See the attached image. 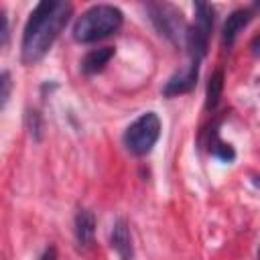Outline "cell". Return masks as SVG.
<instances>
[{
    "instance_id": "obj_15",
    "label": "cell",
    "mask_w": 260,
    "mask_h": 260,
    "mask_svg": "<svg viewBox=\"0 0 260 260\" xmlns=\"http://www.w3.org/2000/svg\"><path fill=\"white\" fill-rule=\"evenodd\" d=\"M8 41V18H6V12L0 8V49L6 45Z\"/></svg>"
},
{
    "instance_id": "obj_5",
    "label": "cell",
    "mask_w": 260,
    "mask_h": 260,
    "mask_svg": "<svg viewBox=\"0 0 260 260\" xmlns=\"http://www.w3.org/2000/svg\"><path fill=\"white\" fill-rule=\"evenodd\" d=\"M197 77H199V61H189L187 67H183L181 71H177L175 75L169 77V81L162 87V93L167 98L189 93L197 85Z\"/></svg>"
},
{
    "instance_id": "obj_2",
    "label": "cell",
    "mask_w": 260,
    "mask_h": 260,
    "mask_svg": "<svg viewBox=\"0 0 260 260\" xmlns=\"http://www.w3.org/2000/svg\"><path fill=\"white\" fill-rule=\"evenodd\" d=\"M122 22H124V14L118 6L93 4L75 20L73 39L77 43H95L118 32Z\"/></svg>"
},
{
    "instance_id": "obj_1",
    "label": "cell",
    "mask_w": 260,
    "mask_h": 260,
    "mask_svg": "<svg viewBox=\"0 0 260 260\" xmlns=\"http://www.w3.org/2000/svg\"><path fill=\"white\" fill-rule=\"evenodd\" d=\"M69 16L71 4L61 0H43L32 8L20 43V57L24 65H35L49 53Z\"/></svg>"
},
{
    "instance_id": "obj_4",
    "label": "cell",
    "mask_w": 260,
    "mask_h": 260,
    "mask_svg": "<svg viewBox=\"0 0 260 260\" xmlns=\"http://www.w3.org/2000/svg\"><path fill=\"white\" fill-rule=\"evenodd\" d=\"M148 10V18L154 24V28L158 30L160 37H165L167 41H171L173 45H179L181 39H185V20L179 8H175L173 4L167 2H152L146 6Z\"/></svg>"
},
{
    "instance_id": "obj_12",
    "label": "cell",
    "mask_w": 260,
    "mask_h": 260,
    "mask_svg": "<svg viewBox=\"0 0 260 260\" xmlns=\"http://www.w3.org/2000/svg\"><path fill=\"white\" fill-rule=\"evenodd\" d=\"M12 93V75L10 71H0V110L8 104Z\"/></svg>"
},
{
    "instance_id": "obj_11",
    "label": "cell",
    "mask_w": 260,
    "mask_h": 260,
    "mask_svg": "<svg viewBox=\"0 0 260 260\" xmlns=\"http://www.w3.org/2000/svg\"><path fill=\"white\" fill-rule=\"evenodd\" d=\"M221 91H223V71L215 69L211 73L209 81H207V95H205V108L207 110H215L217 108Z\"/></svg>"
},
{
    "instance_id": "obj_8",
    "label": "cell",
    "mask_w": 260,
    "mask_h": 260,
    "mask_svg": "<svg viewBox=\"0 0 260 260\" xmlns=\"http://www.w3.org/2000/svg\"><path fill=\"white\" fill-rule=\"evenodd\" d=\"M250 20H252V12H250V10H246V8L234 10V12L225 18V22H223V28H221V45H223V47H232L234 41H236V37H238V32H240Z\"/></svg>"
},
{
    "instance_id": "obj_7",
    "label": "cell",
    "mask_w": 260,
    "mask_h": 260,
    "mask_svg": "<svg viewBox=\"0 0 260 260\" xmlns=\"http://www.w3.org/2000/svg\"><path fill=\"white\" fill-rule=\"evenodd\" d=\"M110 246L118 252V256L122 260H132V236H130V228L124 219H116L110 232Z\"/></svg>"
},
{
    "instance_id": "obj_3",
    "label": "cell",
    "mask_w": 260,
    "mask_h": 260,
    "mask_svg": "<svg viewBox=\"0 0 260 260\" xmlns=\"http://www.w3.org/2000/svg\"><path fill=\"white\" fill-rule=\"evenodd\" d=\"M158 136H160V120H158V116L154 112H144L124 130L122 142H124V146H126V150L130 154L144 156L154 148Z\"/></svg>"
},
{
    "instance_id": "obj_6",
    "label": "cell",
    "mask_w": 260,
    "mask_h": 260,
    "mask_svg": "<svg viewBox=\"0 0 260 260\" xmlns=\"http://www.w3.org/2000/svg\"><path fill=\"white\" fill-rule=\"evenodd\" d=\"M209 28L193 22L191 26H187L185 30V45H187V53L191 57V61H199L205 57L207 53V45H209Z\"/></svg>"
},
{
    "instance_id": "obj_9",
    "label": "cell",
    "mask_w": 260,
    "mask_h": 260,
    "mask_svg": "<svg viewBox=\"0 0 260 260\" xmlns=\"http://www.w3.org/2000/svg\"><path fill=\"white\" fill-rule=\"evenodd\" d=\"M95 236V215L89 209H79L75 215V242L79 248H89Z\"/></svg>"
},
{
    "instance_id": "obj_16",
    "label": "cell",
    "mask_w": 260,
    "mask_h": 260,
    "mask_svg": "<svg viewBox=\"0 0 260 260\" xmlns=\"http://www.w3.org/2000/svg\"><path fill=\"white\" fill-rule=\"evenodd\" d=\"M39 260H57V248H55V246H49V248L41 254Z\"/></svg>"
},
{
    "instance_id": "obj_10",
    "label": "cell",
    "mask_w": 260,
    "mask_h": 260,
    "mask_svg": "<svg viewBox=\"0 0 260 260\" xmlns=\"http://www.w3.org/2000/svg\"><path fill=\"white\" fill-rule=\"evenodd\" d=\"M114 57V49L112 47H100V49H91L89 53H85V57L81 59V71L85 75H93L100 73L110 59Z\"/></svg>"
},
{
    "instance_id": "obj_14",
    "label": "cell",
    "mask_w": 260,
    "mask_h": 260,
    "mask_svg": "<svg viewBox=\"0 0 260 260\" xmlns=\"http://www.w3.org/2000/svg\"><path fill=\"white\" fill-rule=\"evenodd\" d=\"M28 122H30V132L35 134V138L39 140L41 138V130H43V124H41V116L37 112H30L28 114Z\"/></svg>"
},
{
    "instance_id": "obj_13",
    "label": "cell",
    "mask_w": 260,
    "mask_h": 260,
    "mask_svg": "<svg viewBox=\"0 0 260 260\" xmlns=\"http://www.w3.org/2000/svg\"><path fill=\"white\" fill-rule=\"evenodd\" d=\"M211 152H213L217 158L225 160V162H232V160L236 158V152H234L232 144H225V142H221V140H217V138H215V142L211 144Z\"/></svg>"
}]
</instances>
